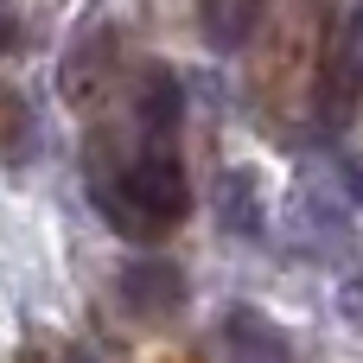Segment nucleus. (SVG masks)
I'll return each instance as SVG.
<instances>
[{
  "mask_svg": "<svg viewBox=\"0 0 363 363\" xmlns=\"http://www.w3.org/2000/svg\"><path fill=\"white\" fill-rule=\"evenodd\" d=\"M351 51H338V26L325 0H274L249 38V102L281 128L313 115L319 102L338 96V64Z\"/></svg>",
  "mask_w": 363,
  "mask_h": 363,
  "instance_id": "nucleus-1",
  "label": "nucleus"
},
{
  "mask_svg": "<svg viewBox=\"0 0 363 363\" xmlns=\"http://www.w3.org/2000/svg\"><path fill=\"white\" fill-rule=\"evenodd\" d=\"M26 134H32V115H26L19 89H13V83H0V153H19V147H26Z\"/></svg>",
  "mask_w": 363,
  "mask_h": 363,
  "instance_id": "nucleus-2",
  "label": "nucleus"
}]
</instances>
